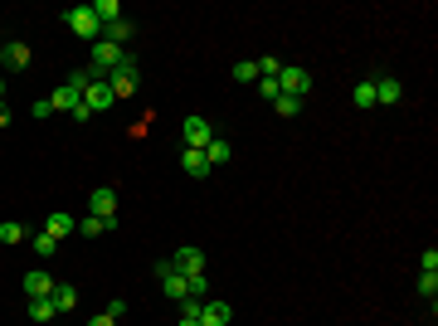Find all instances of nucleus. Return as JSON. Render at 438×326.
<instances>
[{"mask_svg": "<svg viewBox=\"0 0 438 326\" xmlns=\"http://www.w3.org/2000/svg\"><path fill=\"white\" fill-rule=\"evenodd\" d=\"M137 83H141V68H137V58L132 54H122V63L108 73V88H112V98H132L137 93Z\"/></svg>", "mask_w": 438, "mask_h": 326, "instance_id": "1", "label": "nucleus"}, {"mask_svg": "<svg viewBox=\"0 0 438 326\" xmlns=\"http://www.w3.org/2000/svg\"><path fill=\"white\" fill-rule=\"evenodd\" d=\"M307 88H312V73H307L302 63H282V68H277V93H287V98H307Z\"/></svg>", "mask_w": 438, "mask_h": 326, "instance_id": "2", "label": "nucleus"}, {"mask_svg": "<svg viewBox=\"0 0 438 326\" xmlns=\"http://www.w3.org/2000/svg\"><path fill=\"white\" fill-rule=\"evenodd\" d=\"M63 25L73 29L78 39H103V25H98V15H93V5H78V10H68V15H63Z\"/></svg>", "mask_w": 438, "mask_h": 326, "instance_id": "3", "label": "nucleus"}, {"mask_svg": "<svg viewBox=\"0 0 438 326\" xmlns=\"http://www.w3.org/2000/svg\"><path fill=\"white\" fill-rule=\"evenodd\" d=\"M180 136H185V146H195V151H205V146H210V141H215V127H210V117H185V122H180Z\"/></svg>", "mask_w": 438, "mask_h": 326, "instance_id": "4", "label": "nucleus"}, {"mask_svg": "<svg viewBox=\"0 0 438 326\" xmlns=\"http://www.w3.org/2000/svg\"><path fill=\"white\" fill-rule=\"evenodd\" d=\"M83 103L93 108V117H98V112H108L112 103H117V98H112V88H108V78H93V83H88V93H83Z\"/></svg>", "mask_w": 438, "mask_h": 326, "instance_id": "5", "label": "nucleus"}, {"mask_svg": "<svg viewBox=\"0 0 438 326\" xmlns=\"http://www.w3.org/2000/svg\"><path fill=\"white\" fill-rule=\"evenodd\" d=\"M370 83H375V103H384V108H394L404 98V83L394 78V73H380V78H370Z\"/></svg>", "mask_w": 438, "mask_h": 326, "instance_id": "6", "label": "nucleus"}, {"mask_svg": "<svg viewBox=\"0 0 438 326\" xmlns=\"http://www.w3.org/2000/svg\"><path fill=\"white\" fill-rule=\"evenodd\" d=\"M88 210H93L98 219H112L117 215V190H112V185H98V190L88 195Z\"/></svg>", "mask_w": 438, "mask_h": 326, "instance_id": "7", "label": "nucleus"}, {"mask_svg": "<svg viewBox=\"0 0 438 326\" xmlns=\"http://www.w3.org/2000/svg\"><path fill=\"white\" fill-rule=\"evenodd\" d=\"M234 307L229 302H200V326H229Z\"/></svg>", "mask_w": 438, "mask_h": 326, "instance_id": "8", "label": "nucleus"}, {"mask_svg": "<svg viewBox=\"0 0 438 326\" xmlns=\"http://www.w3.org/2000/svg\"><path fill=\"white\" fill-rule=\"evenodd\" d=\"M170 268L185 272V277H195V272H205V253H200V248H180V253L170 258Z\"/></svg>", "mask_w": 438, "mask_h": 326, "instance_id": "9", "label": "nucleus"}, {"mask_svg": "<svg viewBox=\"0 0 438 326\" xmlns=\"http://www.w3.org/2000/svg\"><path fill=\"white\" fill-rule=\"evenodd\" d=\"M25 292H29V297H54V277H49L44 268L25 272Z\"/></svg>", "mask_w": 438, "mask_h": 326, "instance_id": "10", "label": "nucleus"}, {"mask_svg": "<svg viewBox=\"0 0 438 326\" xmlns=\"http://www.w3.org/2000/svg\"><path fill=\"white\" fill-rule=\"evenodd\" d=\"M180 170H190L195 180H205V175H210V161H205V151L185 146V151H180Z\"/></svg>", "mask_w": 438, "mask_h": 326, "instance_id": "11", "label": "nucleus"}, {"mask_svg": "<svg viewBox=\"0 0 438 326\" xmlns=\"http://www.w3.org/2000/svg\"><path fill=\"white\" fill-rule=\"evenodd\" d=\"M205 161H210V170H215V165H229L234 161V146H229L224 136H215V141L205 146Z\"/></svg>", "mask_w": 438, "mask_h": 326, "instance_id": "12", "label": "nucleus"}, {"mask_svg": "<svg viewBox=\"0 0 438 326\" xmlns=\"http://www.w3.org/2000/svg\"><path fill=\"white\" fill-rule=\"evenodd\" d=\"M73 229H78V219H73V215H49V219H44V234H49V239H68Z\"/></svg>", "mask_w": 438, "mask_h": 326, "instance_id": "13", "label": "nucleus"}, {"mask_svg": "<svg viewBox=\"0 0 438 326\" xmlns=\"http://www.w3.org/2000/svg\"><path fill=\"white\" fill-rule=\"evenodd\" d=\"M0 63H5V68H25V63H29V49L20 44V39H10V44L0 49Z\"/></svg>", "mask_w": 438, "mask_h": 326, "instance_id": "14", "label": "nucleus"}, {"mask_svg": "<svg viewBox=\"0 0 438 326\" xmlns=\"http://www.w3.org/2000/svg\"><path fill=\"white\" fill-rule=\"evenodd\" d=\"M78 229H83V239H98V234H108V229H117V215H112V219H98V215H88V219L78 224Z\"/></svg>", "mask_w": 438, "mask_h": 326, "instance_id": "15", "label": "nucleus"}, {"mask_svg": "<svg viewBox=\"0 0 438 326\" xmlns=\"http://www.w3.org/2000/svg\"><path fill=\"white\" fill-rule=\"evenodd\" d=\"M49 103H54V112H73L83 98L73 93V88H68V83H63V88H54V98H49Z\"/></svg>", "mask_w": 438, "mask_h": 326, "instance_id": "16", "label": "nucleus"}, {"mask_svg": "<svg viewBox=\"0 0 438 326\" xmlns=\"http://www.w3.org/2000/svg\"><path fill=\"white\" fill-rule=\"evenodd\" d=\"M93 15H98V25H117V20H122V5H117V0H98Z\"/></svg>", "mask_w": 438, "mask_h": 326, "instance_id": "17", "label": "nucleus"}, {"mask_svg": "<svg viewBox=\"0 0 438 326\" xmlns=\"http://www.w3.org/2000/svg\"><path fill=\"white\" fill-rule=\"evenodd\" d=\"M103 39L122 49V39H132V20H117V25H103Z\"/></svg>", "mask_w": 438, "mask_h": 326, "instance_id": "18", "label": "nucleus"}, {"mask_svg": "<svg viewBox=\"0 0 438 326\" xmlns=\"http://www.w3.org/2000/svg\"><path fill=\"white\" fill-rule=\"evenodd\" d=\"M29 317H34V322H49V317H58V312H54V297H29Z\"/></svg>", "mask_w": 438, "mask_h": 326, "instance_id": "19", "label": "nucleus"}, {"mask_svg": "<svg viewBox=\"0 0 438 326\" xmlns=\"http://www.w3.org/2000/svg\"><path fill=\"white\" fill-rule=\"evenodd\" d=\"M351 103H356V108H375V83H370V78H365V83H356Z\"/></svg>", "mask_w": 438, "mask_h": 326, "instance_id": "20", "label": "nucleus"}, {"mask_svg": "<svg viewBox=\"0 0 438 326\" xmlns=\"http://www.w3.org/2000/svg\"><path fill=\"white\" fill-rule=\"evenodd\" d=\"M73 302H78V292H73V287H63V282H54V312H68Z\"/></svg>", "mask_w": 438, "mask_h": 326, "instance_id": "21", "label": "nucleus"}, {"mask_svg": "<svg viewBox=\"0 0 438 326\" xmlns=\"http://www.w3.org/2000/svg\"><path fill=\"white\" fill-rule=\"evenodd\" d=\"M419 297H424V302L438 297V272H419Z\"/></svg>", "mask_w": 438, "mask_h": 326, "instance_id": "22", "label": "nucleus"}, {"mask_svg": "<svg viewBox=\"0 0 438 326\" xmlns=\"http://www.w3.org/2000/svg\"><path fill=\"white\" fill-rule=\"evenodd\" d=\"M273 108L282 112V117H297V112H302V98H287V93H277V98H273Z\"/></svg>", "mask_w": 438, "mask_h": 326, "instance_id": "23", "label": "nucleus"}, {"mask_svg": "<svg viewBox=\"0 0 438 326\" xmlns=\"http://www.w3.org/2000/svg\"><path fill=\"white\" fill-rule=\"evenodd\" d=\"M253 63H258V78H277V68H282V58H273V54L253 58Z\"/></svg>", "mask_w": 438, "mask_h": 326, "instance_id": "24", "label": "nucleus"}, {"mask_svg": "<svg viewBox=\"0 0 438 326\" xmlns=\"http://www.w3.org/2000/svg\"><path fill=\"white\" fill-rule=\"evenodd\" d=\"M34 253H39V258H54V253H58V239H49V234H34Z\"/></svg>", "mask_w": 438, "mask_h": 326, "instance_id": "25", "label": "nucleus"}, {"mask_svg": "<svg viewBox=\"0 0 438 326\" xmlns=\"http://www.w3.org/2000/svg\"><path fill=\"white\" fill-rule=\"evenodd\" d=\"M234 78H239V83H258V63H253V58L234 63Z\"/></svg>", "mask_w": 438, "mask_h": 326, "instance_id": "26", "label": "nucleus"}, {"mask_svg": "<svg viewBox=\"0 0 438 326\" xmlns=\"http://www.w3.org/2000/svg\"><path fill=\"white\" fill-rule=\"evenodd\" d=\"M0 244H25V229L20 224H0Z\"/></svg>", "mask_w": 438, "mask_h": 326, "instance_id": "27", "label": "nucleus"}, {"mask_svg": "<svg viewBox=\"0 0 438 326\" xmlns=\"http://www.w3.org/2000/svg\"><path fill=\"white\" fill-rule=\"evenodd\" d=\"M205 292H210V277H205V272H195V277H190V297L205 302Z\"/></svg>", "mask_w": 438, "mask_h": 326, "instance_id": "28", "label": "nucleus"}, {"mask_svg": "<svg viewBox=\"0 0 438 326\" xmlns=\"http://www.w3.org/2000/svg\"><path fill=\"white\" fill-rule=\"evenodd\" d=\"M419 268H424V272H438V248H424V258H419Z\"/></svg>", "mask_w": 438, "mask_h": 326, "instance_id": "29", "label": "nucleus"}, {"mask_svg": "<svg viewBox=\"0 0 438 326\" xmlns=\"http://www.w3.org/2000/svg\"><path fill=\"white\" fill-rule=\"evenodd\" d=\"M258 93H263V98L273 103V98H277V78H258Z\"/></svg>", "mask_w": 438, "mask_h": 326, "instance_id": "30", "label": "nucleus"}, {"mask_svg": "<svg viewBox=\"0 0 438 326\" xmlns=\"http://www.w3.org/2000/svg\"><path fill=\"white\" fill-rule=\"evenodd\" d=\"M108 317H112V322H117V317H127V302L112 297V302H108Z\"/></svg>", "mask_w": 438, "mask_h": 326, "instance_id": "31", "label": "nucleus"}, {"mask_svg": "<svg viewBox=\"0 0 438 326\" xmlns=\"http://www.w3.org/2000/svg\"><path fill=\"white\" fill-rule=\"evenodd\" d=\"M88 326H117V322H112L108 312H98V317H93V322H88Z\"/></svg>", "mask_w": 438, "mask_h": 326, "instance_id": "32", "label": "nucleus"}, {"mask_svg": "<svg viewBox=\"0 0 438 326\" xmlns=\"http://www.w3.org/2000/svg\"><path fill=\"white\" fill-rule=\"evenodd\" d=\"M0 127H10V112H5V103H0Z\"/></svg>", "mask_w": 438, "mask_h": 326, "instance_id": "33", "label": "nucleus"}, {"mask_svg": "<svg viewBox=\"0 0 438 326\" xmlns=\"http://www.w3.org/2000/svg\"><path fill=\"white\" fill-rule=\"evenodd\" d=\"M180 326H200V317H180Z\"/></svg>", "mask_w": 438, "mask_h": 326, "instance_id": "34", "label": "nucleus"}, {"mask_svg": "<svg viewBox=\"0 0 438 326\" xmlns=\"http://www.w3.org/2000/svg\"><path fill=\"white\" fill-rule=\"evenodd\" d=\"M0 93H5V83H0Z\"/></svg>", "mask_w": 438, "mask_h": 326, "instance_id": "35", "label": "nucleus"}]
</instances>
